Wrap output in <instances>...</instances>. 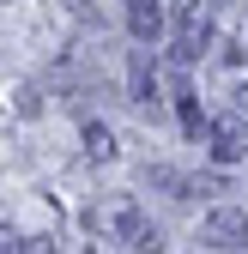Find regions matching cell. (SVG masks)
<instances>
[{"instance_id": "1", "label": "cell", "mask_w": 248, "mask_h": 254, "mask_svg": "<svg viewBox=\"0 0 248 254\" xmlns=\"http://www.w3.org/2000/svg\"><path fill=\"white\" fill-rule=\"evenodd\" d=\"M212 43V0H182L176 6V61L188 67V61H200V49Z\"/></svg>"}, {"instance_id": "2", "label": "cell", "mask_w": 248, "mask_h": 254, "mask_svg": "<svg viewBox=\"0 0 248 254\" xmlns=\"http://www.w3.org/2000/svg\"><path fill=\"white\" fill-rule=\"evenodd\" d=\"M212 145V164H242L248 157V115H224V121H206V133Z\"/></svg>"}, {"instance_id": "3", "label": "cell", "mask_w": 248, "mask_h": 254, "mask_svg": "<svg viewBox=\"0 0 248 254\" xmlns=\"http://www.w3.org/2000/svg\"><path fill=\"white\" fill-rule=\"evenodd\" d=\"M206 248H224V254L248 248V212H236V206L212 212V218H206Z\"/></svg>"}, {"instance_id": "4", "label": "cell", "mask_w": 248, "mask_h": 254, "mask_svg": "<svg viewBox=\"0 0 248 254\" xmlns=\"http://www.w3.org/2000/svg\"><path fill=\"white\" fill-rule=\"evenodd\" d=\"M151 91H158V55H151V43H139L133 49V67H127V97L151 103Z\"/></svg>"}, {"instance_id": "5", "label": "cell", "mask_w": 248, "mask_h": 254, "mask_svg": "<svg viewBox=\"0 0 248 254\" xmlns=\"http://www.w3.org/2000/svg\"><path fill=\"white\" fill-rule=\"evenodd\" d=\"M127 30H133V43H158L164 6H158V0H127Z\"/></svg>"}, {"instance_id": "6", "label": "cell", "mask_w": 248, "mask_h": 254, "mask_svg": "<svg viewBox=\"0 0 248 254\" xmlns=\"http://www.w3.org/2000/svg\"><path fill=\"white\" fill-rule=\"evenodd\" d=\"M170 97H176V115H182V133L200 139V133H206V115H200V103H194V91H188V85H176Z\"/></svg>"}, {"instance_id": "7", "label": "cell", "mask_w": 248, "mask_h": 254, "mask_svg": "<svg viewBox=\"0 0 248 254\" xmlns=\"http://www.w3.org/2000/svg\"><path fill=\"white\" fill-rule=\"evenodd\" d=\"M115 151H121V145H115V133H109V127H97V121H91V127H85V157H97V164H109Z\"/></svg>"}, {"instance_id": "8", "label": "cell", "mask_w": 248, "mask_h": 254, "mask_svg": "<svg viewBox=\"0 0 248 254\" xmlns=\"http://www.w3.org/2000/svg\"><path fill=\"white\" fill-rule=\"evenodd\" d=\"M236 115H248V85H236Z\"/></svg>"}]
</instances>
